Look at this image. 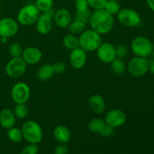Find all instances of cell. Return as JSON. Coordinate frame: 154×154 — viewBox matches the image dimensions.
<instances>
[{"instance_id":"1","label":"cell","mask_w":154,"mask_h":154,"mask_svg":"<svg viewBox=\"0 0 154 154\" xmlns=\"http://www.w3.org/2000/svg\"><path fill=\"white\" fill-rule=\"evenodd\" d=\"M90 29L99 34H108L113 29L114 26V18L113 15L108 13L105 9L94 10L90 15Z\"/></svg>"},{"instance_id":"2","label":"cell","mask_w":154,"mask_h":154,"mask_svg":"<svg viewBox=\"0 0 154 154\" xmlns=\"http://www.w3.org/2000/svg\"><path fill=\"white\" fill-rule=\"evenodd\" d=\"M78 39L79 48H82L87 53L96 51L102 43V35L92 29L84 30L79 35Z\"/></svg>"},{"instance_id":"3","label":"cell","mask_w":154,"mask_h":154,"mask_svg":"<svg viewBox=\"0 0 154 154\" xmlns=\"http://www.w3.org/2000/svg\"><path fill=\"white\" fill-rule=\"evenodd\" d=\"M23 138L29 144H38L42 142L43 132L40 125L34 120H27L21 127Z\"/></svg>"},{"instance_id":"4","label":"cell","mask_w":154,"mask_h":154,"mask_svg":"<svg viewBox=\"0 0 154 154\" xmlns=\"http://www.w3.org/2000/svg\"><path fill=\"white\" fill-rule=\"evenodd\" d=\"M41 14L35 4L26 5L18 11L17 21L21 25L29 26L35 23Z\"/></svg>"},{"instance_id":"5","label":"cell","mask_w":154,"mask_h":154,"mask_svg":"<svg viewBox=\"0 0 154 154\" xmlns=\"http://www.w3.org/2000/svg\"><path fill=\"white\" fill-rule=\"evenodd\" d=\"M131 50L135 57L147 58L152 55L153 43L144 36H137L131 42Z\"/></svg>"},{"instance_id":"6","label":"cell","mask_w":154,"mask_h":154,"mask_svg":"<svg viewBox=\"0 0 154 154\" xmlns=\"http://www.w3.org/2000/svg\"><path fill=\"white\" fill-rule=\"evenodd\" d=\"M126 69L131 76L142 77L149 72V61L146 58L135 57L129 62Z\"/></svg>"},{"instance_id":"7","label":"cell","mask_w":154,"mask_h":154,"mask_svg":"<svg viewBox=\"0 0 154 154\" xmlns=\"http://www.w3.org/2000/svg\"><path fill=\"white\" fill-rule=\"evenodd\" d=\"M117 17L119 23L126 27H136L141 22L139 14L132 8L120 9Z\"/></svg>"},{"instance_id":"8","label":"cell","mask_w":154,"mask_h":154,"mask_svg":"<svg viewBox=\"0 0 154 154\" xmlns=\"http://www.w3.org/2000/svg\"><path fill=\"white\" fill-rule=\"evenodd\" d=\"M27 64L21 57H12L5 66V73L11 78H19L26 71Z\"/></svg>"},{"instance_id":"9","label":"cell","mask_w":154,"mask_h":154,"mask_svg":"<svg viewBox=\"0 0 154 154\" xmlns=\"http://www.w3.org/2000/svg\"><path fill=\"white\" fill-rule=\"evenodd\" d=\"M31 95L30 87L26 83L17 82L11 90V96L15 104H26Z\"/></svg>"},{"instance_id":"10","label":"cell","mask_w":154,"mask_h":154,"mask_svg":"<svg viewBox=\"0 0 154 154\" xmlns=\"http://www.w3.org/2000/svg\"><path fill=\"white\" fill-rule=\"evenodd\" d=\"M96 51L98 59L103 63L110 64L117 58L115 46L110 42H102Z\"/></svg>"},{"instance_id":"11","label":"cell","mask_w":154,"mask_h":154,"mask_svg":"<svg viewBox=\"0 0 154 154\" xmlns=\"http://www.w3.org/2000/svg\"><path fill=\"white\" fill-rule=\"evenodd\" d=\"M105 121L107 125L114 129L121 127L126 123V115L125 112L118 108H114L108 111L105 117Z\"/></svg>"},{"instance_id":"12","label":"cell","mask_w":154,"mask_h":154,"mask_svg":"<svg viewBox=\"0 0 154 154\" xmlns=\"http://www.w3.org/2000/svg\"><path fill=\"white\" fill-rule=\"evenodd\" d=\"M19 30V23L11 17H4L0 20V36L8 38L16 35Z\"/></svg>"},{"instance_id":"13","label":"cell","mask_w":154,"mask_h":154,"mask_svg":"<svg viewBox=\"0 0 154 154\" xmlns=\"http://www.w3.org/2000/svg\"><path fill=\"white\" fill-rule=\"evenodd\" d=\"M87 61V53L81 48L71 51L69 63L75 69H81L85 66Z\"/></svg>"},{"instance_id":"14","label":"cell","mask_w":154,"mask_h":154,"mask_svg":"<svg viewBox=\"0 0 154 154\" xmlns=\"http://www.w3.org/2000/svg\"><path fill=\"white\" fill-rule=\"evenodd\" d=\"M42 57H43V54H42V51L37 47L34 46L27 47L24 48L22 56H21L25 63L30 66L38 64L42 60Z\"/></svg>"},{"instance_id":"15","label":"cell","mask_w":154,"mask_h":154,"mask_svg":"<svg viewBox=\"0 0 154 154\" xmlns=\"http://www.w3.org/2000/svg\"><path fill=\"white\" fill-rule=\"evenodd\" d=\"M35 28L38 32L41 35H48L51 32L54 25V20L45 13L41 14L35 22Z\"/></svg>"},{"instance_id":"16","label":"cell","mask_w":154,"mask_h":154,"mask_svg":"<svg viewBox=\"0 0 154 154\" xmlns=\"http://www.w3.org/2000/svg\"><path fill=\"white\" fill-rule=\"evenodd\" d=\"M72 15L68 9L62 8L56 11L54 17V22L61 29L68 28L72 20Z\"/></svg>"},{"instance_id":"17","label":"cell","mask_w":154,"mask_h":154,"mask_svg":"<svg viewBox=\"0 0 154 154\" xmlns=\"http://www.w3.org/2000/svg\"><path fill=\"white\" fill-rule=\"evenodd\" d=\"M88 105L91 111L96 114H102L106 109V103L101 95L93 94L89 98Z\"/></svg>"},{"instance_id":"18","label":"cell","mask_w":154,"mask_h":154,"mask_svg":"<svg viewBox=\"0 0 154 154\" xmlns=\"http://www.w3.org/2000/svg\"><path fill=\"white\" fill-rule=\"evenodd\" d=\"M16 117L14 111L8 108H3L0 111V125L2 128L9 129L14 127L16 123Z\"/></svg>"},{"instance_id":"19","label":"cell","mask_w":154,"mask_h":154,"mask_svg":"<svg viewBox=\"0 0 154 154\" xmlns=\"http://www.w3.org/2000/svg\"><path fill=\"white\" fill-rule=\"evenodd\" d=\"M54 136L59 143L66 144L70 141L71 132L67 126L58 125L54 129Z\"/></svg>"},{"instance_id":"20","label":"cell","mask_w":154,"mask_h":154,"mask_svg":"<svg viewBox=\"0 0 154 154\" xmlns=\"http://www.w3.org/2000/svg\"><path fill=\"white\" fill-rule=\"evenodd\" d=\"M54 75L53 65L50 63L42 65L39 67L37 72V77L41 81H48L51 79Z\"/></svg>"},{"instance_id":"21","label":"cell","mask_w":154,"mask_h":154,"mask_svg":"<svg viewBox=\"0 0 154 154\" xmlns=\"http://www.w3.org/2000/svg\"><path fill=\"white\" fill-rule=\"evenodd\" d=\"M105 120L100 117H94L88 123V129L93 133L100 134L106 126Z\"/></svg>"},{"instance_id":"22","label":"cell","mask_w":154,"mask_h":154,"mask_svg":"<svg viewBox=\"0 0 154 154\" xmlns=\"http://www.w3.org/2000/svg\"><path fill=\"white\" fill-rule=\"evenodd\" d=\"M63 44L67 49L72 51L79 48V39L78 37L73 34H67L63 38Z\"/></svg>"},{"instance_id":"23","label":"cell","mask_w":154,"mask_h":154,"mask_svg":"<svg viewBox=\"0 0 154 154\" xmlns=\"http://www.w3.org/2000/svg\"><path fill=\"white\" fill-rule=\"evenodd\" d=\"M86 26H87V24L85 23L74 19L70 23L69 26H68V29H69L71 34L75 35H79L86 29Z\"/></svg>"},{"instance_id":"24","label":"cell","mask_w":154,"mask_h":154,"mask_svg":"<svg viewBox=\"0 0 154 154\" xmlns=\"http://www.w3.org/2000/svg\"><path fill=\"white\" fill-rule=\"evenodd\" d=\"M7 136L8 138L14 143L20 142L23 140V135L21 129L14 127V126L8 129Z\"/></svg>"},{"instance_id":"25","label":"cell","mask_w":154,"mask_h":154,"mask_svg":"<svg viewBox=\"0 0 154 154\" xmlns=\"http://www.w3.org/2000/svg\"><path fill=\"white\" fill-rule=\"evenodd\" d=\"M13 111L16 118L19 120L26 119L29 114V108L26 104H16Z\"/></svg>"},{"instance_id":"26","label":"cell","mask_w":154,"mask_h":154,"mask_svg":"<svg viewBox=\"0 0 154 154\" xmlns=\"http://www.w3.org/2000/svg\"><path fill=\"white\" fill-rule=\"evenodd\" d=\"M111 69L114 73L117 75H121L126 71V66L124 62L120 58H116L115 60L111 63Z\"/></svg>"},{"instance_id":"27","label":"cell","mask_w":154,"mask_h":154,"mask_svg":"<svg viewBox=\"0 0 154 154\" xmlns=\"http://www.w3.org/2000/svg\"><path fill=\"white\" fill-rule=\"evenodd\" d=\"M41 13H45L54 7V0H36L35 3Z\"/></svg>"},{"instance_id":"28","label":"cell","mask_w":154,"mask_h":154,"mask_svg":"<svg viewBox=\"0 0 154 154\" xmlns=\"http://www.w3.org/2000/svg\"><path fill=\"white\" fill-rule=\"evenodd\" d=\"M104 9L114 16V15H117L121 8L117 0H108Z\"/></svg>"},{"instance_id":"29","label":"cell","mask_w":154,"mask_h":154,"mask_svg":"<svg viewBox=\"0 0 154 154\" xmlns=\"http://www.w3.org/2000/svg\"><path fill=\"white\" fill-rule=\"evenodd\" d=\"M23 51V48L22 45L18 42H14V43L11 44L8 48L9 54L12 57H21Z\"/></svg>"},{"instance_id":"30","label":"cell","mask_w":154,"mask_h":154,"mask_svg":"<svg viewBox=\"0 0 154 154\" xmlns=\"http://www.w3.org/2000/svg\"><path fill=\"white\" fill-rule=\"evenodd\" d=\"M90 15H91V13L89 11V9L85 11H76L75 16H74V19L78 20L84 22L87 24V23H89V20H90Z\"/></svg>"},{"instance_id":"31","label":"cell","mask_w":154,"mask_h":154,"mask_svg":"<svg viewBox=\"0 0 154 154\" xmlns=\"http://www.w3.org/2000/svg\"><path fill=\"white\" fill-rule=\"evenodd\" d=\"M89 7L94 10H100L105 8L108 0H87Z\"/></svg>"},{"instance_id":"32","label":"cell","mask_w":154,"mask_h":154,"mask_svg":"<svg viewBox=\"0 0 154 154\" xmlns=\"http://www.w3.org/2000/svg\"><path fill=\"white\" fill-rule=\"evenodd\" d=\"M38 147L37 144H29L23 149L20 154H38Z\"/></svg>"},{"instance_id":"33","label":"cell","mask_w":154,"mask_h":154,"mask_svg":"<svg viewBox=\"0 0 154 154\" xmlns=\"http://www.w3.org/2000/svg\"><path fill=\"white\" fill-rule=\"evenodd\" d=\"M53 68H54V74L61 75V74L64 73L65 71H66V63H63V62H61V61L56 62L55 63L53 64Z\"/></svg>"},{"instance_id":"34","label":"cell","mask_w":154,"mask_h":154,"mask_svg":"<svg viewBox=\"0 0 154 154\" xmlns=\"http://www.w3.org/2000/svg\"><path fill=\"white\" fill-rule=\"evenodd\" d=\"M116 54H117V58H123L126 57L128 54V49L125 45H119L117 46H115Z\"/></svg>"},{"instance_id":"35","label":"cell","mask_w":154,"mask_h":154,"mask_svg":"<svg viewBox=\"0 0 154 154\" xmlns=\"http://www.w3.org/2000/svg\"><path fill=\"white\" fill-rule=\"evenodd\" d=\"M75 7L76 11H78L89 9V5L87 0H75Z\"/></svg>"},{"instance_id":"36","label":"cell","mask_w":154,"mask_h":154,"mask_svg":"<svg viewBox=\"0 0 154 154\" xmlns=\"http://www.w3.org/2000/svg\"><path fill=\"white\" fill-rule=\"evenodd\" d=\"M114 134V129L111 126L106 125L105 127L104 128V129L102 130V132H101L100 135L102 136L105 137V138H108V137H111V135H113Z\"/></svg>"},{"instance_id":"37","label":"cell","mask_w":154,"mask_h":154,"mask_svg":"<svg viewBox=\"0 0 154 154\" xmlns=\"http://www.w3.org/2000/svg\"><path fill=\"white\" fill-rule=\"evenodd\" d=\"M68 147L65 144H60L54 150V154H67Z\"/></svg>"},{"instance_id":"38","label":"cell","mask_w":154,"mask_h":154,"mask_svg":"<svg viewBox=\"0 0 154 154\" xmlns=\"http://www.w3.org/2000/svg\"><path fill=\"white\" fill-rule=\"evenodd\" d=\"M149 71L154 75V59L149 61Z\"/></svg>"},{"instance_id":"39","label":"cell","mask_w":154,"mask_h":154,"mask_svg":"<svg viewBox=\"0 0 154 154\" xmlns=\"http://www.w3.org/2000/svg\"><path fill=\"white\" fill-rule=\"evenodd\" d=\"M147 4L148 7L151 9L153 11H154V0H146Z\"/></svg>"},{"instance_id":"40","label":"cell","mask_w":154,"mask_h":154,"mask_svg":"<svg viewBox=\"0 0 154 154\" xmlns=\"http://www.w3.org/2000/svg\"><path fill=\"white\" fill-rule=\"evenodd\" d=\"M8 40V38H5V37H2V44H5L7 43Z\"/></svg>"},{"instance_id":"41","label":"cell","mask_w":154,"mask_h":154,"mask_svg":"<svg viewBox=\"0 0 154 154\" xmlns=\"http://www.w3.org/2000/svg\"><path fill=\"white\" fill-rule=\"evenodd\" d=\"M2 37H1V36H0V44H2Z\"/></svg>"},{"instance_id":"42","label":"cell","mask_w":154,"mask_h":154,"mask_svg":"<svg viewBox=\"0 0 154 154\" xmlns=\"http://www.w3.org/2000/svg\"><path fill=\"white\" fill-rule=\"evenodd\" d=\"M153 51H154V42L153 43Z\"/></svg>"}]
</instances>
